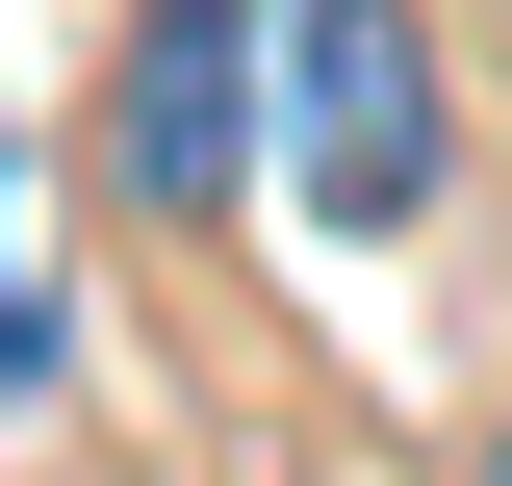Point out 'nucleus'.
<instances>
[{"label":"nucleus","mask_w":512,"mask_h":486,"mask_svg":"<svg viewBox=\"0 0 512 486\" xmlns=\"http://www.w3.org/2000/svg\"><path fill=\"white\" fill-rule=\"evenodd\" d=\"M436 154H461L436 26L410 0H282V180H308V231H410Z\"/></svg>","instance_id":"obj_1"},{"label":"nucleus","mask_w":512,"mask_h":486,"mask_svg":"<svg viewBox=\"0 0 512 486\" xmlns=\"http://www.w3.org/2000/svg\"><path fill=\"white\" fill-rule=\"evenodd\" d=\"M52 333V282H26V154H0V359Z\"/></svg>","instance_id":"obj_3"},{"label":"nucleus","mask_w":512,"mask_h":486,"mask_svg":"<svg viewBox=\"0 0 512 486\" xmlns=\"http://www.w3.org/2000/svg\"><path fill=\"white\" fill-rule=\"evenodd\" d=\"M103 180L154 231H205L231 180H282V0H154L103 77Z\"/></svg>","instance_id":"obj_2"},{"label":"nucleus","mask_w":512,"mask_h":486,"mask_svg":"<svg viewBox=\"0 0 512 486\" xmlns=\"http://www.w3.org/2000/svg\"><path fill=\"white\" fill-rule=\"evenodd\" d=\"M487 486H512V435H487Z\"/></svg>","instance_id":"obj_4"}]
</instances>
